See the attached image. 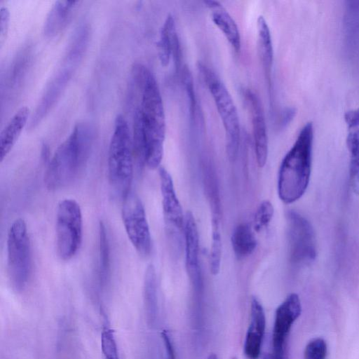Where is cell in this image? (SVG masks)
<instances>
[{
	"instance_id": "6da1fadb",
	"label": "cell",
	"mask_w": 359,
	"mask_h": 359,
	"mask_svg": "<svg viewBox=\"0 0 359 359\" xmlns=\"http://www.w3.org/2000/svg\"><path fill=\"white\" fill-rule=\"evenodd\" d=\"M313 142V126L306 123L294 144L284 156L278 170V194L280 199L290 204L305 193L310 180Z\"/></svg>"
},
{
	"instance_id": "7a4b0ae2",
	"label": "cell",
	"mask_w": 359,
	"mask_h": 359,
	"mask_svg": "<svg viewBox=\"0 0 359 359\" xmlns=\"http://www.w3.org/2000/svg\"><path fill=\"white\" fill-rule=\"evenodd\" d=\"M139 106L144 133L146 164L150 169L159 168L163 156L165 117L160 90L153 74L147 69L141 85Z\"/></svg>"
},
{
	"instance_id": "3957f363",
	"label": "cell",
	"mask_w": 359,
	"mask_h": 359,
	"mask_svg": "<svg viewBox=\"0 0 359 359\" xmlns=\"http://www.w3.org/2000/svg\"><path fill=\"white\" fill-rule=\"evenodd\" d=\"M90 144L89 132L76 125L68 138L57 148L44 175L49 190H57L71 183L86 160Z\"/></svg>"
},
{
	"instance_id": "277c9868",
	"label": "cell",
	"mask_w": 359,
	"mask_h": 359,
	"mask_svg": "<svg viewBox=\"0 0 359 359\" xmlns=\"http://www.w3.org/2000/svg\"><path fill=\"white\" fill-rule=\"evenodd\" d=\"M134 163L133 141L128 123L122 115H118L108 152L109 184L118 198L124 199L130 191Z\"/></svg>"
},
{
	"instance_id": "5b68a950",
	"label": "cell",
	"mask_w": 359,
	"mask_h": 359,
	"mask_svg": "<svg viewBox=\"0 0 359 359\" xmlns=\"http://www.w3.org/2000/svg\"><path fill=\"white\" fill-rule=\"evenodd\" d=\"M198 69L212 95L222 121L226 134L228 157L229 160L234 161L238 151L240 124L233 100L226 87L213 71L202 62H198Z\"/></svg>"
},
{
	"instance_id": "8992f818",
	"label": "cell",
	"mask_w": 359,
	"mask_h": 359,
	"mask_svg": "<svg viewBox=\"0 0 359 359\" xmlns=\"http://www.w3.org/2000/svg\"><path fill=\"white\" fill-rule=\"evenodd\" d=\"M8 273L13 288L20 291L26 286L32 269L31 246L25 222L15 219L7 236Z\"/></svg>"
},
{
	"instance_id": "52a82bcc",
	"label": "cell",
	"mask_w": 359,
	"mask_h": 359,
	"mask_svg": "<svg viewBox=\"0 0 359 359\" xmlns=\"http://www.w3.org/2000/svg\"><path fill=\"white\" fill-rule=\"evenodd\" d=\"M55 231L58 256L62 260H69L77 252L82 241V212L75 200L65 198L58 203Z\"/></svg>"
},
{
	"instance_id": "ba28073f",
	"label": "cell",
	"mask_w": 359,
	"mask_h": 359,
	"mask_svg": "<svg viewBox=\"0 0 359 359\" xmlns=\"http://www.w3.org/2000/svg\"><path fill=\"white\" fill-rule=\"evenodd\" d=\"M121 217L128 237L135 250L141 256H148L151 250L149 224L141 200L131 191L123 199Z\"/></svg>"
},
{
	"instance_id": "9c48e42d",
	"label": "cell",
	"mask_w": 359,
	"mask_h": 359,
	"mask_svg": "<svg viewBox=\"0 0 359 359\" xmlns=\"http://www.w3.org/2000/svg\"><path fill=\"white\" fill-rule=\"evenodd\" d=\"M287 236L290 260L294 264H308L316 257V243L311 223L299 213L287 214Z\"/></svg>"
},
{
	"instance_id": "30bf717a",
	"label": "cell",
	"mask_w": 359,
	"mask_h": 359,
	"mask_svg": "<svg viewBox=\"0 0 359 359\" xmlns=\"http://www.w3.org/2000/svg\"><path fill=\"white\" fill-rule=\"evenodd\" d=\"M301 312V302L295 293L289 294L277 308L272 335L273 353L276 356L284 358L289 332Z\"/></svg>"
},
{
	"instance_id": "8fae6325",
	"label": "cell",
	"mask_w": 359,
	"mask_h": 359,
	"mask_svg": "<svg viewBox=\"0 0 359 359\" xmlns=\"http://www.w3.org/2000/svg\"><path fill=\"white\" fill-rule=\"evenodd\" d=\"M245 99L251 116L257 163L259 167H264L268 156V137L263 107L251 90L245 91Z\"/></svg>"
},
{
	"instance_id": "7c38bea8",
	"label": "cell",
	"mask_w": 359,
	"mask_h": 359,
	"mask_svg": "<svg viewBox=\"0 0 359 359\" xmlns=\"http://www.w3.org/2000/svg\"><path fill=\"white\" fill-rule=\"evenodd\" d=\"M158 174L165 221L169 226L184 230V216L175 193L172 177L163 167L159 168Z\"/></svg>"
},
{
	"instance_id": "4fadbf2b",
	"label": "cell",
	"mask_w": 359,
	"mask_h": 359,
	"mask_svg": "<svg viewBox=\"0 0 359 359\" xmlns=\"http://www.w3.org/2000/svg\"><path fill=\"white\" fill-rule=\"evenodd\" d=\"M266 318L259 300L251 301L250 323L244 344V353L248 359H258L265 330Z\"/></svg>"
},
{
	"instance_id": "5bb4252c",
	"label": "cell",
	"mask_w": 359,
	"mask_h": 359,
	"mask_svg": "<svg viewBox=\"0 0 359 359\" xmlns=\"http://www.w3.org/2000/svg\"><path fill=\"white\" fill-rule=\"evenodd\" d=\"M346 144L350 154V182L353 191L359 195V108L346 111Z\"/></svg>"
},
{
	"instance_id": "9a60e30c",
	"label": "cell",
	"mask_w": 359,
	"mask_h": 359,
	"mask_svg": "<svg viewBox=\"0 0 359 359\" xmlns=\"http://www.w3.org/2000/svg\"><path fill=\"white\" fill-rule=\"evenodd\" d=\"M185 262L189 276L197 281L200 276L199 237L197 225L191 212L184 215Z\"/></svg>"
},
{
	"instance_id": "2e32d148",
	"label": "cell",
	"mask_w": 359,
	"mask_h": 359,
	"mask_svg": "<svg viewBox=\"0 0 359 359\" xmlns=\"http://www.w3.org/2000/svg\"><path fill=\"white\" fill-rule=\"evenodd\" d=\"M204 4L209 8L214 24L221 30L236 53L241 47L238 27L226 8L217 1L206 0Z\"/></svg>"
},
{
	"instance_id": "e0dca14e",
	"label": "cell",
	"mask_w": 359,
	"mask_h": 359,
	"mask_svg": "<svg viewBox=\"0 0 359 359\" xmlns=\"http://www.w3.org/2000/svg\"><path fill=\"white\" fill-rule=\"evenodd\" d=\"M29 113L28 107H21L1 130L0 133L1 162L7 156L16 143L28 121Z\"/></svg>"
},
{
	"instance_id": "ac0fdd59",
	"label": "cell",
	"mask_w": 359,
	"mask_h": 359,
	"mask_svg": "<svg viewBox=\"0 0 359 359\" xmlns=\"http://www.w3.org/2000/svg\"><path fill=\"white\" fill-rule=\"evenodd\" d=\"M257 46L265 78L271 90V68L273 64V45L268 23L263 15L257 20Z\"/></svg>"
},
{
	"instance_id": "d6986e66",
	"label": "cell",
	"mask_w": 359,
	"mask_h": 359,
	"mask_svg": "<svg viewBox=\"0 0 359 359\" xmlns=\"http://www.w3.org/2000/svg\"><path fill=\"white\" fill-rule=\"evenodd\" d=\"M79 4V1H57L50 10L44 24V33L48 36L55 35L68 21L69 16Z\"/></svg>"
},
{
	"instance_id": "ffe728a7",
	"label": "cell",
	"mask_w": 359,
	"mask_h": 359,
	"mask_svg": "<svg viewBox=\"0 0 359 359\" xmlns=\"http://www.w3.org/2000/svg\"><path fill=\"white\" fill-rule=\"evenodd\" d=\"M231 241L234 254L240 259L250 255L257 246L253 231L247 224H240L235 227Z\"/></svg>"
},
{
	"instance_id": "44dd1931",
	"label": "cell",
	"mask_w": 359,
	"mask_h": 359,
	"mask_svg": "<svg viewBox=\"0 0 359 359\" xmlns=\"http://www.w3.org/2000/svg\"><path fill=\"white\" fill-rule=\"evenodd\" d=\"M175 29L174 18L169 14L161 29L159 39L156 42L158 58L163 67L168 65L172 56V36Z\"/></svg>"
},
{
	"instance_id": "7402d4cb",
	"label": "cell",
	"mask_w": 359,
	"mask_h": 359,
	"mask_svg": "<svg viewBox=\"0 0 359 359\" xmlns=\"http://www.w3.org/2000/svg\"><path fill=\"white\" fill-rule=\"evenodd\" d=\"M222 248L220 212L212 211V241L209 256V266L212 275H217L219 271Z\"/></svg>"
},
{
	"instance_id": "603a6c76",
	"label": "cell",
	"mask_w": 359,
	"mask_h": 359,
	"mask_svg": "<svg viewBox=\"0 0 359 359\" xmlns=\"http://www.w3.org/2000/svg\"><path fill=\"white\" fill-rule=\"evenodd\" d=\"M99 278L100 285L104 286L109 278L110 254L106 227L101 221L99 224Z\"/></svg>"
},
{
	"instance_id": "cb8c5ba5",
	"label": "cell",
	"mask_w": 359,
	"mask_h": 359,
	"mask_svg": "<svg viewBox=\"0 0 359 359\" xmlns=\"http://www.w3.org/2000/svg\"><path fill=\"white\" fill-rule=\"evenodd\" d=\"M273 207L269 201H262L257 209L254 216L253 226L256 231L266 229L270 224L273 215Z\"/></svg>"
},
{
	"instance_id": "d4e9b609",
	"label": "cell",
	"mask_w": 359,
	"mask_h": 359,
	"mask_svg": "<svg viewBox=\"0 0 359 359\" xmlns=\"http://www.w3.org/2000/svg\"><path fill=\"white\" fill-rule=\"evenodd\" d=\"M327 346L326 341L320 337L313 338L306 344L304 359H326Z\"/></svg>"
},
{
	"instance_id": "484cf974",
	"label": "cell",
	"mask_w": 359,
	"mask_h": 359,
	"mask_svg": "<svg viewBox=\"0 0 359 359\" xmlns=\"http://www.w3.org/2000/svg\"><path fill=\"white\" fill-rule=\"evenodd\" d=\"M102 351L104 359H118L116 343L111 330L105 328L101 337Z\"/></svg>"
},
{
	"instance_id": "4316f807",
	"label": "cell",
	"mask_w": 359,
	"mask_h": 359,
	"mask_svg": "<svg viewBox=\"0 0 359 359\" xmlns=\"http://www.w3.org/2000/svg\"><path fill=\"white\" fill-rule=\"evenodd\" d=\"M182 80L190 102V111L194 115L196 107V100L194 95L193 80L191 72L187 67H184L182 70Z\"/></svg>"
},
{
	"instance_id": "83f0119b",
	"label": "cell",
	"mask_w": 359,
	"mask_h": 359,
	"mask_svg": "<svg viewBox=\"0 0 359 359\" xmlns=\"http://www.w3.org/2000/svg\"><path fill=\"white\" fill-rule=\"evenodd\" d=\"M10 11L7 7L0 8V46L4 43L10 24Z\"/></svg>"
},
{
	"instance_id": "f1b7e54d",
	"label": "cell",
	"mask_w": 359,
	"mask_h": 359,
	"mask_svg": "<svg viewBox=\"0 0 359 359\" xmlns=\"http://www.w3.org/2000/svg\"><path fill=\"white\" fill-rule=\"evenodd\" d=\"M296 114V110L294 108L289 107L285 109V111L282 114V116L280 118V125L284 127L287 125L291 120L294 118Z\"/></svg>"
},
{
	"instance_id": "f546056e",
	"label": "cell",
	"mask_w": 359,
	"mask_h": 359,
	"mask_svg": "<svg viewBox=\"0 0 359 359\" xmlns=\"http://www.w3.org/2000/svg\"><path fill=\"white\" fill-rule=\"evenodd\" d=\"M162 338L166 348L168 359H175V352L172 344L166 332H162Z\"/></svg>"
},
{
	"instance_id": "4dcf8cb0",
	"label": "cell",
	"mask_w": 359,
	"mask_h": 359,
	"mask_svg": "<svg viewBox=\"0 0 359 359\" xmlns=\"http://www.w3.org/2000/svg\"><path fill=\"white\" fill-rule=\"evenodd\" d=\"M208 359H217V357L215 353H211L208 357Z\"/></svg>"
},
{
	"instance_id": "1f68e13d",
	"label": "cell",
	"mask_w": 359,
	"mask_h": 359,
	"mask_svg": "<svg viewBox=\"0 0 359 359\" xmlns=\"http://www.w3.org/2000/svg\"><path fill=\"white\" fill-rule=\"evenodd\" d=\"M232 359H236V358H232Z\"/></svg>"
}]
</instances>
